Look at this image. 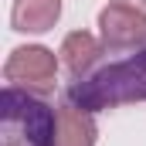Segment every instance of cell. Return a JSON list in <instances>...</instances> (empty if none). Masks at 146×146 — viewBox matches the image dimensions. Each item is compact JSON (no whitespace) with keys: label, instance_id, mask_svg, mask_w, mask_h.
<instances>
[{"label":"cell","instance_id":"cell-3","mask_svg":"<svg viewBox=\"0 0 146 146\" xmlns=\"http://www.w3.org/2000/svg\"><path fill=\"white\" fill-rule=\"evenodd\" d=\"M99 27H102L106 48H133V44L146 41V14H143V7L109 3L99 14Z\"/></svg>","mask_w":146,"mask_h":146},{"label":"cell","instance_id":"cell-7","mask_svg":"<svg viewBox=\"0 0 146 146\" xmlns=\"http://www.w3.org/2000/svg\"><path fill=\"white\" fill-rule=\"evenodd\" d=\"M61 54H65V65H68V72H72V75H82V72H88V68L99 61V54H102V44H99L95 37L88 34V31H75V34L65 37V44H61Z\"/></svg>","mask_w":146,"mask_h":146},{"label":"cell","instance_id":"cell-1","mask_svg":"<svg viewBox=\"0 0 146 146\" xmlns=\"http://www.w3.org/2000/svg\"><path fill=\"white\" fill-rule=\"evenodd\" d=\"M68 99L82 112L109 109V106H119V102H139V99H146V72L136 61L109 65L85 82H75Z\"/></svg>","mask_w":146,"mask_h":146},{"label":"cell","instance_id":"cell-8","mask_svg":"<svg viewBox=\"0 0 146 146\" xmlns=\"http://www.w3.org/2000/svg\"><path fill=\"white\" fill-rule=\"evenodd\" d=\"M112 3H129V7H146V0H112Z\"/></svg>","mask_w":146,"mask_h":146},{"label":"cell","instance_id":"cell-2","mask_svg":"<svg viewBox=\"0 0 146 146\" xmlns=\"http://www.w3.org/2000/svg\"><path fill=\"white\" fill-rule=\"evenodd\" d=\"M3 119H7V126H21L24 139L31 146H54V139H58V112H51L44 102L17 92L14 85L3 92Z\"/></svg>","mask_w":146,"mask_h":146},{"label":"cell","instance_id":"cell-9","mask_svg":"<svg viewBox=\"0 0 146 146\" xmlns=\"http://www.w3.org/2000/svg\"><path fill=\"white\" fill-rule=\"evenodd\" d=\"M133 61H136V65H139V68H143V72H146V51H139V54H136Z\"/></svg>","mask_w":146,"mask_h":146},{"label":"cell","instance_id":"cell-6","mask_svg":"<svg viewBox=\"0 0 146 146\" xmlns=\"http://www.w3.org/2000/svg\"><path fill=\"white\" fill-rule=\"evenodd\" d=\"M95 143V126L88 119V112L75 109H58V139L54 146H92Z\"/></svg>","mask_w":146,"mask_h":146},{"label":"cell","instance_id":"cell-5","mask_svg":"<svg viewBox=\"0 0 146 146\" xmlns=\"http://www.w3.org/2000/svg\"><path fill=\"white\" fill-rule=\"evenodd\" d=\"M58 17H61V0H17L10 24H14V31L41 34V31L54 27Z\"/></svg>","mask_w":146,"mask_h":146},{"label":"cell","instance_id":"cell-4","mask_svg":"<svg viewBox=\"0 0 146 146\" xmlns=\"http://www.w3.org/2000/svg\"><path fill=\"white\" fill-rule=\"evenodd\" d=\"M54 54L48 48H17L10 61L3 65V75L10 82H21L27 88H51L54 85Z\"/></svg>","mask_w":146,"mask_h":146}]
</instances>
